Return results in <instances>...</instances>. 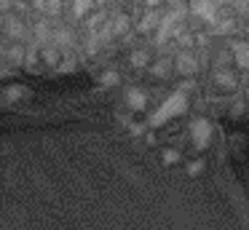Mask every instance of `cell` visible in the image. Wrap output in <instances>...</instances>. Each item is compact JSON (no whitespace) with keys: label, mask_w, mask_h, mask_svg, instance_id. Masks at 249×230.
I'll return each mask as SVG.
<instances>
[{"label":"cell","mask_w":249,"mask_h":230,"mask_svg":"<svg viewBox=\"0 0 249 230\" xmlns=\"http://www.w3.org/2000/svg\"><path fill=\"white\" fill-rule=\"evenodd\" d=\"M179 158H182V155H179V150H174V147H166L161 153V160L166 166H174V163H179Z\"/></svg>","instance_id":"obj_17"},{"label":"cell","mask_w":249,"mask_h":230,"mask_svg":"<svg viewBox=\"0 0 249 230\" xmlns=\"http://www.w3.org/2000/svg\"><path fill=\"white\" fill-rule=\"evenodd\" d=\"M3 27H6V35H8V37H14L17 43H22L24 37L30 35V27H27V21L17 19V16H6V21H3Z\"/></svg>","instance_id":"obj_5"},{"label":"cell","mask_w":249,"mask_h":230,"mask_svg":"<svg viewBox=\"0 0 249 230\" xmlns=\"http://www.w3.org/2000/svg\"><path fill=\"white\" fill-rule=\"evenodd\" d=\"M56 59H59V56H56V48H54V46H49V48H46V62L56 64Z\"/></svg>","instance_id":"obj_23"},{"label":"cell","mask_w":249,"mask_h":230,"mask_svg":"<svg viewBox=\"0 0 249 230\" xmlns=\"http://www.w3.org/2000/svg\"><path fill=\"white\" fill-rule=\"evenodd\" d=\"M0 8L8 11V8H11V0H0Z\"/></svg>","instance_id":"obj_25"},{"label":"cell","mask_w":249,"mask_h":230,"mask_svg":"<svg viewBox=\"0 0 249 230\" xmlns=\"http://www.w3.org/2000/svg\"><path fill=\"white\" fill-rule=\"evenodd\" d=\"M204 171V160H190L188 163V174H201Z\"/></svg>","instance_id":"obj_21"},{"label":"cell","mask_w":249,"mask_h":230,"mask_svg":"<svg viewBox=\"0 0 249 230\" xmlns=\"http://www.w3.org/2000/svg\"><path fill=\"white\" fill-rule=\"evenodd\" d=\"M145 3H147V0H145Z\"/></svg>","instance_id":"obj_28"},{"label":"cell","mask_w":249,"mask_h":230,"mask_svg":"<svg viewBox=\"0 0 249 230\" xmlns=\"http://www.w3.org/2000/svg\"><path fill=\"white\" fill-rule=\"evenodd\" d=\"M99 83H102V86H118V83H121V75H118V70H115V67L105 70V72L99 75Z\"/></svg>","instance_id":"obj_13"},{"label":"cell","mask_w":249,"mask_h":230,"mask_svg":"<svg viewBox=\"0 0 249 230\" xmlns=\"http://www.w3.org/2000/svg\"><path fill=\"white\" fill-rule=\"evenodd\" d=\"M231 53H233V62H236L238 67L249 70V40H236L231 46Z\"/></svg>","instance_id":"obj_7"},{"label":"cell","mask_w":249,"mask_h":230,"mask_svg":"<svg viewBox=\"0 0 249 230\" xmlns=\"http://www.w3.org/2000/svg\"><path fill=\"white\" fill-rule=\"evenodd\" d=\"M129 62L134 64V67H147V64H150V51H147V48H137V51H131Z\"/></svg>","instance_id":"obj_11"},{"label":"cell","mask_w":249,"mask_h":230,"mask_svg":"<svg viewBox=\"0 0 249 230\" xmlns=\"http://www.w3.org/2000/svg\"><path fill=\"white\" fill-rule=\"evenodd\" d=\"M231 21H220V24H217L214 27V32H217V35H228V32H231Z\"/></svg>","instance_id":"obj_22"},{"label":"cell","mask_w":249,"mask_h":230,"mask_svg":"<svg viewBox=\"0 0 249 230\" xmlns=\"http://www.w3.org/2000/svg\"><path fill=\"white\" fill-rule=\"evenodd\" d=\"M72 67H75V62H72V59H67V62H62V64H59V70H62V72H70Z\"/></svg>","instance_id":"obj_24"},{"label":"cell","mask_w":249,"mask_h":230,"mask_svg":"<svg viewBox=\"0 0 249 230\" xmlns=\"http://www.w3.org/2000/svg\"><path fill=\"white\" fill-rule=\"evenodd\" d=\"M59 5H62V0H46L43 11H46V14H51V16H56V14H59Z\"/></svg>","instance_id":"obj_20"},{"label":"cell","mask_w":249,"mask_h":230,"mask_svg":"<svg viewBox=\"0 0 249 230\" xmlns=\"http://www.w3.org/2000/svg\"><path fill=\"white\" fill-rule=\"evenodd\" d=\"M188 134H190V142H193V147L204 150L206 144L212 142V137H214V126H212L209 118L198 115V118H193V121H190Z\"/></svg>","instance_id":"obj_2"},{"label":"cell","mask_w":249,"mask_h":230,"mask_svg":"<svg viewBox=\"0 0 249 230\" xmlns=\"http://www.w3.org/2000/svg\"><path fill=\"white\" fill-rule=\"evenodd\" d=\"M174 70L182 72V75H193L196 70H198V62H196V56L190 51H182V53H177V59H174Z\"/></svg>","instance_id":"obj_6"},{"label":"cell","mask_w":249,"mask_h":230,"mask_svg":"<svg viewBox=\"0 0 249 230\" xmlns=\"http://www.w3.org/2000/svg\"><path fill=\"white\" fill-rule=\"evenodd\" d=\"M214 83L222 86V88H236V72H231V70H217Z\"/></svg>","instance_id":"obj_9"},{"label":"cell","mask_w":249,"mask_h":230,"mask_svg":"<svg viewBox=\"0 0 249 230\" xmlns=\"http://www.w3.org/2000/svg\"><path fill=\"white\" fill-rule=\"evenodd\" d=\"M188 94L185 91H174L172 96H166V99L158 105V110L153 112V115H147V126L150 128H158V126H163V123H169L172 118H177V115H185V110H188Z\"/></svg>","instance_id":"obj_1"},{"label":"cell","mask_w":249,"mask_h":230,"mask_svg":"<svg viewBox=\"0 0 249 230\" xmlns=\"http://www.w3.org/2000/svg\"><path fill=\"white\" fill-rule=\"evenodd\" d=\"M24 51H27V48L22 46V43H14V46H8L6 51H3V56H6V62H24Z\"/></svg>","instance_id":"obj_10"},{"label":"cell","mask_w":249,"mask_h":230,"mask_svg":"<svg viewBox=\"0 0 249 230\" xmlns=\"http://www.w3.org/2000/svg\"><path fill=\"white\" fill-rule=\"evenodd\" d=\"M33 30H35V35H38L40 40H43V37H51V32H49V30H51L49 21H38V24H35Z\"/></svg>","instance_id":"obj_19"},{"label":"cell","mask_w":249,"mask_h":230,"mask_svg":"<svg viewBox=\"0 0 249 230\" xmlns=\"http://www.w3.org/2000/svg\"><path fill=\"white\" fill-rule=\"evenodd\" d=\"M110 24H113V32H115V35H126V32H129V16L118 14L113 21H110Z\"/></svg>","instance_id":"obj_15"},{"label":"cell","mask_w":249,"mask_h":230,"mask_svg":"<svg viewBox=\"0 0 249 230\" xmlns=\"http://www.w3.org/2000/svg\"><path fill=\"white\" fill-rule=\"evenodd\" d=\"M30 91L24 88V86H8L6 88V102H11V99H19V96H27Z\"/></svg>","instance_id":"obj_18"},{"label":"cell","mask_w":249,"mask_h":230,"mask_svg":"<svg viewBox=\"0 0 249 230\" xmlns=\"http://www.w3.org/2000/svg\"><path fill=\"white\" fill-rule=\"evenodd\" d=\"M94 8V0H72V14L75 16H86Z\"/></svg>","instance_id":"obj_16"},{"label":"cell","mask_w":249,"mask_h":230,"mask_svg":"<svg viewBox=\"0 0 249 230\" xmlns=\"http://www.w3.org/2000/svg\"><path fill=\"white\" fill-rule=\"evenodd\" d=\"M147 99H150V94H147L142 86H129V88L124 91V102L131 107V110H145Z\"/></svg>","instance_id":"obj_3"},{"label":"cell","mask_w":249,"mask_h":230,"mask_svg":"<svg viewBox=\"0 0 249 230\" xmlns=\"http://www.w3.org/2000/svg\"><path fill=\"white\" fill-rule=\"evenodd\" d=\"M161 14H158V11H147V14H145V19H142L140 21V32H145V35H147V32H156L158 30V27H161Z\"/></svg>","instance_id":"obj_8"},{"label":"cell","mask_w":249,"mask_h":230,"mask_svg":"<svg viewBox=\"0 0 249 230\" xmlns=\"http://www.w3.org/2000/svg\"><path fill=\"white\" fill-rule=\"evenodd\" d=\"M247 99H249V88H247Z\"/></svg>","instance_id":"obj_27"},{"label":"cell","mask_w":249,"mask_h":230,"mask_svg":"<svg viewBox=\"0 0 249 230\" xmlns=\"http://www.w3.org/2000/svg\"><path fill=\"white\" fill-rule=\"evenodd\" d=\"M158 3H161V0H147V5H150V8H156Z\"/></svg>","instance_id":"obj_26"},{"label":"cell","mask_w":249,"mask_h":230,"mask_svg":"<svg viewBox=\"0 0 249 230\" xmlns=\"http://www.w3.org/2000/svg\"><path fill=\"white\" fill-rule=\"evenodd\" d=\"M190 14L204 21L217 19V0H190Z\"/></svg>","instance_id":"obj_4"},{"label":"cell","mask_w":249,"mask_h":230,"mask_svg":"<svg viewBox=\"0 0 249 230\" xmlns=\"http://www.w3.org/2000/svg\"><path fill=\"white\" fill-rule=\"evenodd\" d=\"M150 75H153V78H169V75H172V62H169V59L156 62L150 67Z\"/></svg>","instance_id":"obj_12"},{"label":"cell","mask_w":249,"mask_h":230,"mask_svg":"<svg viewBox=\"0 0 249 230\" xmlns=\"http://www.w3.org/2000/svg\"><path fill=\"white\" fill-rule=\"evenodd\" d=\"M54 37H56V43L65 46V48L72 46V30H70V27H59V30L54 32Z\"/></svg>","instance_id":"obj_14"}]
</instances>
